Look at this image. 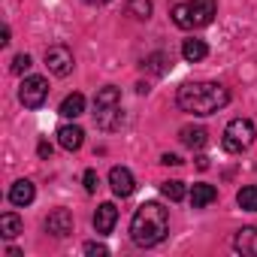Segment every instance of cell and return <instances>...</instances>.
Wrapping results in <instances>:
<instances>
[{"label": "cell", "mask_w": 257, "mask_h": 257, "mask_svg": "<svg viewBox=\"0 0 257 257\" xmlns=\"http://www.w3.org/2000/svg\"><path fill=\"white\" fill-rule=\"evenodd\" d=\"M236 203H239L245 212H257V185H245V188L236 194Z\"/></svg>", "instance_id": "ffe728a7"}, {"label": "cell", "mask_w": 257, "mask_h": 257, "mask_svg": "<svg viewBox=\"0 0 257 257\" xmlns=\"http://www.w3.org/2000/svg\"><path fill=\"white\" fill-rule=\"evenodd\" d=\"M115 221H118V209H115V203H100V209L94 212V230H97L100 236H106V233H112Z\"/></svg>", "instance_id": "9c48e42d"}, {"label": "cell", "mask_w": 257, "mask_h": 257, "mask_svg": "<svg viewBox=\"0 0 257 257\" xmlns=\"http://www.w3.org/2000/svg\"><path fill=\"white\" fill-rule=\"evenodd\" d=\"M127 16L146 22L152 16V0H127Z\"/></svg>", "instance_id": "44dd1931"}, {"label": "cell", "mask_w": 257, "mask_h": 257, "mask_svg": "<svg viewBox=\"0 0 257 257\" xmlns=\"http://www.w3.org/2000/svg\"><path fill=\"white\" fill-rule=\"evenodd\" d=\"M85 254H100V257H106L109 254V248L103 245V242H85V248H82Z\"/></svg>", "instance_id": "484cf974"}, {"label": "cell", "mask_w": 257, "mask_h": 257, "mask_svg": "<svg viewBox=\"0 0 257 257\" xmlns=\"http://www.w3.org/2000/svg\"><path fill=\"white\" fill-rule=\"evenodd\" d=\"M46 67H49L52 76H70L73 67H76L73 52H70L67 46H52V49H46Z\"/></svg>", "instance_id": "8992f818"}, {"label": "cell", "mask_w": 257, "mask_h": 257, "mask_svg": "<svg viewBox=\"0 0 257 257\" xmlns=\"http://www.w3.org/2000/svg\"><path fill=\"white\" fill-rule=\"evenodd\" d=\"M251 143H254V124H251L248 118H233V121L224 127V140H221V146H224L230 155L245 152Z\"/></svg>", "instance_id": "277c9868"}, {"label": "cell", "mask_w": 257, "mask_h": 257, "mask_svg": "<svg viewBox=\"0 0 257 257\" xmlns=\"http://www.w3.org/2000/svg\"><path fill=\"white\" fill-rule=\"evenodd\" d=\"M94 118H97V127H103V131H115V127H121V106L94 109Z\"/></svg>", "instance_id": "5bb4252c"}, {"label": "cell", "mask_w": 257, "mask_h": 257, "mask_svg": "<svg viewBox=\"0 0 257 257\" xmlns=\"http://www.w3.org/2000/svg\"><path fill=\"white\" fill-rule=\"evenodd\" d=\"M149 70L164 73V70H167V55H152V58H149Z\"/></svg>", "instance_id": "d4e9b609"}, {"label": "cell", "mask_w": 257, "mask_h": 257, "mask_svg": "<svg viewBox=\"0 0 257 257\" xmlns=\"http://www.w3.org/2000/svg\"><path fill=\"white\" fill-rule=\"evenodd\" d=\"M188 200H191L194 209H203V206H209V203L218 200V191H215L212 185H194L191 194H188Z\"/></svg>", "instance_id": "9a60e30c"}, {"label": "cell", "mask_w": 257, "mask_h": 257, "mask_svg": "<svg viewBox=\"0 0 257 257\" xmlns=\"http://www.w3.org/2000/svg\"><path fill=\"white\" fill-rule=\"evenodd\" d=\"M179 140H182V146H188V149H203V146L209 143V131H206V127H194V124H188V127H182Z\"/></svg>", "instance_id": "4fadbf2b"}, {"label": "cell", "mask_w": 257, "mask_h": 257, "mask_svg": "<svg viewBox=\"0 0 257 257\" xmlns=\"http://www.w3.org/2000/svg\"><path fill=\"white\" fill-rule=\"evenodd\" d=\"M46 230H49L52 236H58V239L70 236V233H73V215H70L67 209H55V212L46 218Z\"/></svg>", "instance_id": "ba28073f"}, {"label": "cell", "mask_w": 257, "mask_h": 257, "mask_svg": "<svg viewBox=\"0 0 257 257\" xmlns=\"http://www.w3.org/2000/svg\"><path fill=\"white\" fill-rule=\"evenodd\" d=\"M161 164H167V167H179V164H182V158L167 152V155H161Z\"/></svg>", "instance_id": "4316f807"}, {"label": "cell", "mask_w": 257, "mask_h": 257, "mask_svg": "<svg viewBox=\"0 0 257 257\" xmlns=\"http://www.w3.org/2000/svg\"><path fill=\"white\" fill-rule=\"evenodd\" d=\"M34 197H37V188H34V182H28V179H19V182L10 188V203H13V206H31Z\"/></svg>", "instance_id": "8fae6325"}, {"label": "cell", "mask_w": 257, "mask_h": 257, "mask_svg": "<svg viewBox=\"0 0 257 257\" xmlns=\"http://www.w3.org/2000/svg\"><path fill=\"white\" fill-rule=\"evenodd\" d=\"M170 233V215L161 203H143L131 221V239L140 248H155Z\"/></svg>", "instance_id": "7a4b0ae2"}, {"label": "cell", "mask_w": 257, "mask_h": 257, "mask_svg": "<svg viewBox=\"0 0 257 257\" xmlns=\"http://www.w3.org/2000/svg\"><path fill=\"white\" fill-rule=\"evenodd\" d=\"M31 67H34L31 55H25V52H22V55H16V61H13V73H19V76H22V73H28Z\"/></svg>", "instance_id": "603a6c76"}, {"label": "cell", "mask_w": 257, "mask_h": 257, "mask_svg": "<svg viewBox=\"0 0 257 257\" xmlns=\"http://www.w3.org/2000/svg\"><path fill=\"white\" fill-rule=\"evenodd\" d=\"M209 55V46L203 43V40H185V46H182V58L188 61V64H197V61H203Z\"/></svg>", "instance_id": "e0dca14e"}, {"label": "cell", "mask_w": 257, "mask_h": 257, "mask_svg": "<svg viewBox=\"0 0 257 257\" xmlns=\"http://www.w3.org/2000/svg\"><path fill=\"white\" fill-rule=\"evenodd\" d=\"M19 97H22V103H25L28 109H40V106L46 103V97H49V82H46L43 76H28V79L22 82Z\"/></svg>", "instance_id": "5b68a950"}, {"label": "cell", "mask_w": 257, "mask_h": 257, "mask_svg": "<svg viewBox=\"0 0 257 257\" xmlns=\"http://www.w3.org/2000/svg\"><path fill=\"white\" fill-rule=\"evenodd\" d=\"M179 106L191 115H215L230 103V91L218 82H185L176 94Z\"/></svg>", "instance_id": "6da1fadb"}, {"label": "cell", "mask_w": 257, "mask_h": 257, "mask_svg": "<svg viewBox=\"0 0 257 257\" xmlns=\"http://www.w3.org/2000/svg\"><path fill=\"white\" fill-rule=\"evenodd\" d=\"M161 194H164L167 200L179 203V200H185L188 191H185V182H176V179H173V182H164V185H161Z\"/></svg>", "instance_id": "7402d4cb"}, {"label": "cell", "mask_w": 257, "mask_h": 257, "mask_svg": "<svg viewBox=\"0 0 257 257\" xmlns=\"http://www.w3.org/2000/svg\"><path fill=\"white\" fill-rule=\"evenodd\" d=\"M37 152H40V158H52V146H49V143H40Z\"/></svg>", "instance_id": "83f0119b"}, {"label": "cell", "mask_w": 257, "mask_h": 257, "mask_svg": "<svg viewBox=\"0 0 257 257\" xmlns=\"http://www.w3.org/2000/svg\"><path fill=\"white\" fill-rule=\"evenodd\" d=\"M64 118H79L82 112H85V97L82 94H70V97H64V103H61V109H58Z\"/></svg>", "instance_id": "d6986e66"}, {"label": "cell", "mask_w": 257, "mask_h": 257, "mask_svg": "<svg viewBox=\"0 0 257 257\" xmlns=\"http://www.w3.org/2000/svg\"><path fill=\"white\" fill-rule=\"evenodd\" d=\"M85 4H91V7H103V4H109V0H85Z\"/></svg>", "instance_id": "f546056e"}, {"label": "cell", "mask_w": 257, "mask_h": 257, "mask_svg": "<svg viewBox=\"0 0 257 257\" xmlns=\"http://www.w3.org/2000/svg\"><path fill=\"white\" fill-rule=\"evenodd\" d=\"M197 167H200V170H206V167H209V158H203V155H200V158H197Z\"/></svg>", "instance_id": "f1b7e54d"}, {"label": "cell", "mask_w": 257, "mask_h": 257, "mask_svg": "<svg viewBox=\"0 0 257 257\" xmlns=\"http://www.w3.org/2000/svg\"><path fill=\"white\" fill-rule=\"evenodd\" d=\"M215 0H191V4H176L173 7V22L182 31H194V28H206L215 19Z\"/></svg>", "instance_id": "3957f363"}, {"label": "cell", "mask_w": 257, "mask_h": 257, "mask_svg": "<svg viewBox=\"0 0 257 257\" xmlns=\"http://www.w3.org/2000/svg\"><path fill=\"white\" fill-rule=\"evenodd\" d=\"M22 230H25V224H22V218L16 212H4V215H0V236H4V239H16Z\"/></svg>", "instance_id": "2e32d148"}, {"label": "cell", "mask_w": 257, "mask_h": 257, "mask_svg": "<svg viewBox=\"0 0 257 257\" xmlns=\"http://www.w3.org/2000/svg\"><path fill=\"white\" fill-rule=\"evenodd\" d=\"M58 143L67 152H79L82 143H85V131H82V127H76V124H64L61 131H58Z\"/></svg>", "instance_id": "30bf717a"}, {"label": "cell", "mask_w": 257, "mask_h": 257, "mask_svg": "<svg viewBox=\"0 0 257 257\" xmlns=\"http://www.w3.org/2000/svg\"><path fill=\"white\" fill-rule=\"evenodd\" d=\"M109 185H112L115 197H131L137 191V179H134V173L127 167H112L109 170Z\"/></svg>", "instance_id": "52a82bcc"}, {"label": "cell", "mask_w": 257, "mask_h": 257, "mask_svg": "<svg viewBox=\"0 0 257 257\" xmlns=\"http://www.w3.org/2000/svg\"><path fill=\"white\" fill-rule=\"evenodd\" d=\"M82 182H85V191H88V194H94V191L100 188V176H97L94 170H85V176H82Z\"/></svg>", "instance_id": "cb8c5ba5"}, {"label": "cell", "mask_w": 257, "mask_h": 257, "mask_svg": "<svg viewBox=\"0 0 257 257\" xmlns=\"http://www.w3.org/2000/svg\"><path fill=\"white\" fill-rule=\"evenodd\" d=\"M106 106H121V91H118L115 85L100 88L97 97H94V109H106Z\"/></svg>", "instance_id": "ac0fdd59"}, {"label": "cell", "mask_w": 257, "mask_h": 257, "mask_svg": "<svg viewBox=\"0 0 257 257\" xmlns=\"http://www.w3.org/2000/svg\"><path fill=\"white\" fill-rule=\"evenodd\" d=\"M233 248H236L239 254L257 257V227H242V230L233 236Z\"/></svg>", "instance_id": "7c38bea8"}]
</instances>
